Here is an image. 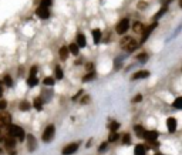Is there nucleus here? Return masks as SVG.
<instances>
[{
  "label": "nucleus",
  "instance_id": "obj_1",
  "mask_svg": "<svg viewBox=\"0 0 182 155\" xmlns=\"http://www.w3.org/2000/svg\"><path fill=\"white\" fill-rule=\"evenodd\" d=\"M121 46L125 47L127 51H134V50L138 47V43H137L134 39H131V37H125V39L121 40Z\"/></svg>",
  "mask_w": 182,
  "mask_h": 155
},
{
  "label": "nucleus",
  "instance_id": "obj_2",
  "mask_svg": "<svg viewBox=\"0 0 182 155\" xmlns=\"http://www.w3.org/2000/svg\"><path fill=\"white\" fill-rule=\"evenodd\" d=\"M9 134H10L11 137H16V138H19L20 141H23V138H24L23 128L17 127V125H13V124H9Z\"/></svg>",
  "mask_w": 182,
  "mask_h": 155
},
{
  "label": "nucleus",
  "instance_id": "obj_3",
  "mask_svg": "<svg viewBox=\"0 0 182 155\" xmlns=\"http://www.w3.org/2000/svg\"><path fill=\"white\" fill-rule=\"evenodd\" d=\"M129 27V22L128 19H122L121 22L117 24V27H115V32H117L118 34H125V32L128 30Z\"/></svg>",
  "mask_w": 182,
  "mask_h": 155
},
{
  "label": "nucleus",
  "instance_id": "obj_4",
  "mask_svg": "<svg viewBox=\"0 0 182 155\" xmlns=\"http://www.w3.org/2000/svg\"><path fill=\"white\" fill-rule=\"evenodd\" d=\"M54 133H56L54 125H48V127L46 128V131L43 133V141H44V142H50V141L53 140Z\"/></svg>",
  "mask_w": 182,
  "mask_h": 155
},
{
  "label": "nucleus",
  "instance_id": "obj_5",
  "mask_svg": "<svg viewBox=\"0 0 182 155\" xmlns=\"http://www.w3.org/2000/svg\"><path fill=\"white\" fill-rule=\"evenodd\" d=\"M36 14L40 17V19H47L48 16H50V11L47 7H43V6H40L37 10H36Z\"/></svg>",
  "mask_w": 182,
  "mask_h": 155
},
{
  "label": "nucleus",
  "instance_id": "obj_6",
  "mask_svg": "<svg viewBox=\"0 0 182 155\" xmlns=\"http://www.w3.org/2000/svg\"><path fill=\"white\" fill-rule=\"evenodd\" d=\"M78 149V144H70V145H67L64 149H63V154L64 155H70V154H74L75 151Z\"/></svg>",
  "mask_w": 182,
  "mask_h": 155
},
{
  "label": "nucleus",
  "instance_id": "obj_7",
  "mask_svg": "<svg viewBox=\"0 0 182 155\" xmlns=\"http://www.w3.org/2000/svg\"><path fill=\"white\" fill-rule=\"evenodd\" d=\"M144 138L151 142V141H157V138H158V133L157 131H148V133H144Z\"/></svg>",
  "mask_w": 182,
  "mask_h": 155
},
{
  "label": "nucleus",
  "instance_id": "obj_8",
  "mask_svg": "<svg viewBox=\"0 0 182 155\" xmlns=\"http://www.w3.org/2000/svg\"><path fill=\"white\" fill-rule=\"evenodd\" d=\"M155 27H157V23H154V24H151L150 27H147V29L144 30V33H142V39H141V41H142V43H144V41L147 40V37L150 36V34H151V32H152V30H154Z\"/></svg>",
  "mask_w": 182,
  "mask_h": 155
},
{
  "label": "nucleus",
  "instance_id": "obj_9",
  "mask_svg": "<svg viewBox=\"0 0 182 155\" xmlns=\"http://www.w3.org/2000/svg\"><path fill=\"white\" fill-rule=\"evenodd\" d=\"M167 127H168V131L174 133L176 130V120L175 118H168L167 120Z\"/></svg>",
  "mask_w": 182,
  "mask_h": 155
},
{
  "label": "nucleus",
  "instance_id": "obj_10",
  "mask_svg": "<svg viewBox=\"0 0 182 155\" xmlns=\"http://www.w3.org/2000/svg\"><path fill=\"white\" fill-rule=\"evenodd\" d=\"M11 122V117L9 114H0V125H9Z\"/></svg>",
  "mask_w": 182,
  "mask_h": 155
},
{
  "label": "nucleus",
  "instance_id": "obj_11",
  "mask_svg": "<svg viewBox=\"0 0 182 155\" xmlns=\"http://www.w3.org/2000/svg\"><path fill=\"white\" fill-rule=\"evenodd\" d=\"M150 77V71H139V73H135L134 76H132V80H139V78H147Z\"/></svg>",
  "mask_w": 182,
  "mask_h": 155
},
{
  "label": "nucleus",
  "instance_id": "obj_12",
  "mask_svg": "<svg viewBox=\"0 0 182 155\" xmlns=\"http://www.w3.org/2000/svg\"><path fill=\"white\" fill-rule=\"evenodd\" d=\"M93 36H94V43L98 44V43L101 41V30H98V29L93 30Z\"/></svg>",
  "mask_w": 182,
  "mask_h": 155
},
{
  "label": "nucleus",
  "instance_id": "obj_13",
  "mask_svg": "<svg viewBox=\"0 0 182 155\" xmlns=\"http://www.w3.org/2000/svg\"><path fill=\"white\" fill-rule=\"evenodd\" d=\"M27 142H29V149H30V151H34L36 141H34V137H33V135H29V137H27Z\"/></svg>",
  "mask_w": 182,
  "mask_h": 155
},
{
  "label": "nucleus",
  "instance_id": "obj_14",
  "mask_svg": "<svg viewBox=\"0 0 182 155\" xmlns=\"http://www.w3.org/2000/svg\"><path fill=\"white\" fill-rule=\"evenodd\" d=\"M77 46L78 47H84L86 46V37H84V34H78L77 36Z\"/></svg>",
  "mask_w": 182,
  "mask_h": 155
},
{
  "label": "nucleus",
  "instance_id": "obj_15",
  "mask_svg": "<svg viewBox=\"0 0 182 155\" xmlns=\"http://www.w3.org/2000/svg\"><path fill=\"white\" fill-rule=\"evenodd\" d=\"M33 105L36 107V110L41 111V110H43V100H41V98H36L34 102H33Z\"/></svg>",
  "mask_w": 182,
  "mask_h": 155
},
{
  "label": "nucleus",
  "instance_id": "obj_16",
  "mask_svg": "<svg viewBox=\"0 0 182 155\" xmlns=\"http://www.w3.org/2000/svg\"><path fill=\"white\" fill-rule=\"evenodd\" d=\"M134 155H145V147L144 145H137Z\"/></svg>",
  "mask_w": 182,
  "mask_h": 155
},
{
  "label": "nucleus",
  "instance_id": "obj_17",
  "mask_svg": "<svg viewBox=\"0 0 182 155\" xmlns=\"http://www.w3.org/2000/svg\"><path fill=\"white\" fill-rule=\"evenodd\" d=\"M27 84H29V87H36L39 84V80L36 78V76H32V77L27 80Z\"/></svg>",
  "mask_w": 182,
  "mask_h": 155
},
{
  "label": "nucleus",
  "instance_id": "obj_18",
  "mask_svg": "<svg viewBox=\"0 0 182 155\" xmlns=\"http://www.w3.org/2000/svg\"><path fill=\"white\" fill-rule=\"evenodd\" d=\"M60 57H61L63 60H65V58L68 57V47H61V48H60Z\"/></svg>",
  "mask_w": 182,
  "mask_h": 155
},
{
  "label": "nucleus",
  "instance_id": "obj_19",
  "mask_svg": "<svg viewBox=\"0 0 182 155\" xmlns=\"http://www.w3.org/2000/svg\"><path fill=\"white\" fill-rule=\"evenodd\" d=\"M78 48H80V47H78L77 44H70V47H68V51H70L71 54L77 55V54H78Z\"/></svg>",
  "mask_w": 182,
  "mask_h": 155
},
{
  "label": "nucleus",
  "instance_id": "obj_20",
  "mask_svg": "<svg viewBox=\"0 0 182 155\" xmlns=\"http://www.w3.org/2000/svg\"><path fill=\"white\" fill-rule=\"evenodd\" d=\"M134 131H135V134L139 135V137H144V133H145L144 128H142L141 125H135V127H134Z\"/></svg>",
  "mask_w": 182,
  "mask_h": 155
},
{
  "label": "nucleus",
  "instance_id": "obj_21",
  "mask_svg": "<svg viewBox=\"0 0 182 155\" xmlns=\"http://www.w3.org/2000/svg\"><path fill=\"white\" fill-rule=\"evenodd\" d=\"M3 142L6 144V147H7V148H13V147L16 145V141H14V140H11V138H7V140H4Z\"/></svg>",
  "mask_w": 182,
  "mask_h": 155
},
{
  "label": "nucleus",
  "instance_id": "obj_22",
  "mask_svg": "<svg viewBox=\"0 0 182 155\" xmlns=\"http://www.w3.org/2000/svg\"><path fill=\"white\" fill-rule=\"evenodd\" d=\"M54 74H56L57 80H61V78H63V70H61L60 67H56V70H54Z\"/></svg>",
  "mask_w": 182,
  "mask_h": 155
},
{
  "label": "nucleus",
  "instance_id": "obj_23",
  "mask_svg": "<svg viewBox=\"0 0 182 155\" xmlns=\"http://www.w3.org/2000/svg\"><path fill=\"white\" fill-rule=\"evenodd\" d=\"M20 110L22 111H29L30 110V104H29L27 101H23L22 104H20Z\"/></svg>",
  "mask_w": 182,
  "mask_h": 155
},
{
  "label": "nucleus",
  "instance_id": "obj_24",
  "mask_svg": "<svg viewBox=\"0 0 182 155\" xmlns=\"http://www.w3.org/2000/svg\"><path fill=\"white\" fill-rule=\"evenodd\" d=\"M174 105H175V108H178V110H181L182 108V97H178L175 102H174Z\"/></svg>",
  "mask_w": 182,
  "mask_h": 155
},
{
  "label": "nucleus",
  "instance_id": "obj_25",
  "mask_svg": "<svg viewBox=\"0 0 182 155\" xmlns=\"http://www.w3.org/2000/svg\"><path fill=\"white\" fill-rule=\"evenodd\" d=\"M132 30H134V32H141V30H142V24H141V23H134V26H132Z\"/></svg>",
  "mask_w": 182,
  "mask_h": 155
},
{
  "label": "nucleus",
  "instance_id": "obj_26",
  "mask_svg": "<svg viewBox=\"0 0 182 155\" xmlns=\"http://www.w3.org/2000/svg\"><path fill=\"white\" fill-rule=\"evenodd\" d=\"M122 142H124V144H127V145H128L129 142H131V138H129V134H124V135H122Z\"/></svg>",
  "mask_w": 182,
  "mask_h": 155
},
{
  "label": "nucleus",
  "instance_id": "obj_27",
  "mask_svg": "<svg viewBox=\"0 0 182 155\" xmlns=\"http://www.w3.org/2000/svg\"><path fill=\"white\" fill-rule=\"evenodd\" d=\"M138 60L141 61V63H145L147 60H148V54H145V53H142V54L138 55Z\"/></svg>",
  "mask_w": 182,
  "mask_h": 155
},
{
  "label": "nucleus",
  "instance_id": "obj_28",
  "mask_svg": "<svg viewBox=\"0 0 182 155\" xmlns=\"http://www.w3.org/2000/svg\"><path fill=\"white\" fill-rule=\"evenodd\" d=\"M167 10H168V9H167V6H165V7H162V9H161V10L157 13V16H155V20H157V19H160L164 13H167Z\"/></svg>",
  "mask_w": 182,
  "mask_h": 155
},
{
  "label": "nucleus",
  "instance_id": "obj_29",
  "mask_svg": "<svg viewBox=\"0 0 182 155\" xmlns=\"http://www.w3.org/2000/svg\"><path fill=\"white\" fill-rule=\"evenodd\" d=\"M3 81H4V84H6V86H9V87H10L11 84H13V80H11V77H10V76H6Z\"/></svg>",
  "mask_w": 182,
  "mask_h": 155
},
{
  "label": "nucleus",
  "instance_id": "obj_30",
  "mask_svg": "<svg viewBox=\"0 0 182 155\" xmlns=\"http://www.w3.org/2000/svg\"><path fill=\"white\" fill-rule=\"evenodd\" d=\"M44 84H46V86H53V84H54V78H51V77L44 78Z\"/></svg>",
  "mask_w": 182,
  "mask_h": 155
},
{
  "label": "nucleus",
  "instance_id": "obj_31",
  "mask_svg": "<svg viewBox=\"0 0 182 155\" xmlns=\"http://www.w3.org/2000/svg\"><path fill=\"white\" fill-rule=\"evenodd\" d=\"M117 140H118V135L115 133H112L111 135H110V138H108V141H110V142H114V141H117Z\"/></svg>",
  "mask_w": 182,
  "mask_h": 155
},
{
  "label": "nucleus",
  "instance_id": "obj_32",
  "mask_svg": "<svg viewBox=\"0 0 182 155\" xmlns=\"http://www.w3.org/2000/svg\"><path fill=\"white\" fill-rule=\"evenodd\" d=\"M118 127H119V124H118V122H112V124L110 125V130H111V131H117Z\"/></svg>",
  "mask_w": 182,
  "mask_h": 155
},
{
  "label": "nucleus",
  "instance_id": "obj_33",
  "mask_svg": "<svg viewBox=\"0 0 182 155\" xmlns=\"http://www.w3.org/2000/svg\"><path fill=\"white\" fill-rule=\"evenodd\" d=\"M51 1H53V0H41V6H43V7H48V6L51 4Z\"/></svg>",
  "mask_w": 182,
  "mask_h": 155
},
{
  "label": "nucleus",
  "instance_id": "obj_34",
  "mask_svg": "<svg viewBox=\"0 0 182 155\" xmlns=\"http://www.w3.org/2000/svg\"><path fill=\"white\" fill-rule=\"evenodd\" d=\"M93 77H94V73H91V71H90V74H87L86 77L83 78V81H88V80H91Z\"/></svg>",
  "mask_w": 182,
  "mask_h": 155
},
{
  "label": "nucleus",
  "instance_id": "obj_35",
  "mask_svg": "<svg viewBox=\"0 0 182 155\" xmlns=\"http://www.w3.org/2000/svg\"><path fill=\"white\" fill-rule=\"evenodd\" d=\"M6 105H7V102H6V101H4V100H0V111L4 110V108H6Z\"/></svg>",
  "mask_w": 182,
  "mask_h": 155
},
{
  "label": "nucleus",
  "instance_id": "obj_36",
  "mask_svg": "<svg viewBox=\"0 0 182 155\" xmlns=\"http://www.w3.org/2000/svg\"><path fill=\"white\" fill-rule=\"evenodd\" d=\"M36 73H37V67L33 66L32 68H30V74H32V76H36Z\"/></svg>",
  "mask_w": 182,
  "mask_h": 155
},
{
  "label": "nucleus",
  "instance_id": "obj_37",
  "mask_svg": "<svg viewBox=\"0 0 182 155\" xmlns=\"http://www.w3.org/2000/svg\"><path fill=\"white\" fill-rule=\"evenodd\" d=\"M105 147H107V144H101V145H100V152H103V149H105Z\"/></svg>",
  "mask_w": 182,
  "mask_h": 155
},
{
  "label": "nucleus",
  "instance_id": "obj_38",
  "mask_svg": "<svg viewBox=\"0 0 182 155\" xmlns=\"http://www.w3.org/2000/svg\"><path fill=\"white\" fill-rule=\"evenodd\" d=\"M141 100H142V97H141V95H137V97H135L132 101H134V102H137V101H141Z\"/></svg>",
  "mask_w": 182,
  "mask_h": 155
},
{
  "label": "nucleus",
  "instance_id": "obj_39",
  "mask_svg": "<svg viewBox=\"0 0 182 155\" xmlns=\"http://www.w3.org/2000/svg\"><path fill=\"white\" fill-rule=\"evenodd\" d=\"M172 0H162V3H164V4H165V6H167V4H169V3H171Z\"/></svg>",
  "mask_w": 182,
  "mask_h": 155
},
{
  "label": "nucleus",
  "instance_id": "obj_40",
  "mask_svg": "<svg viewBox=\"0 0 182 155\" xmlns=\"http://www.w3.org/2000/svg\"><path fill=\"white\" fill-rule=\"evenodd\" d=\"M3 141H4V138H3V135L0 134V142H3Z\"/></svg>",
  "mask_w": 182,
  "mask_h": 155
},
{
  "label": "nucleus",
  "instance_id": "obj_41",
  "mask_svg": "<svg viewBox=\"0 0 182 155\" xmlns=\"http://www.w3.org/2000/svg\"><path fill=\"white\" fill-rule=\"evenodd\" d=\"M1 94H3V88H1V84H0V97H1Z\"/></svg>",
  "mask_w": 182,
  "mask_h": 155
},
{
  "label": "nucleus",
  "instance_id": "obj_42",
  "mask_svg": "<svg viewBox=\"0 0 182 155\" xmlns=\"http://www.w3.org/2000/svg\"><path fill=\"white\" fill-rule=\"evenodd\" d=\"M155 155H161V154H155Z\"/></svg>",
  "mask_w": 182,
  "mask_h": 155
}]
</instances>
